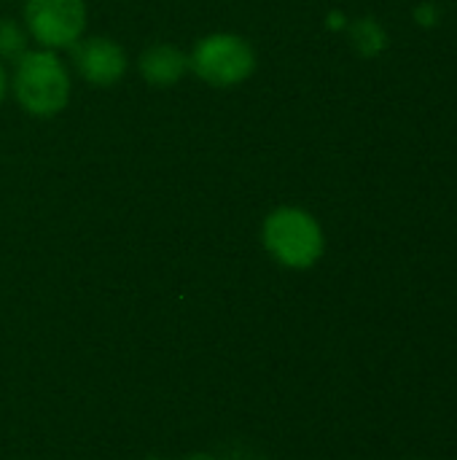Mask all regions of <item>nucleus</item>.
Segmentation results:
<instances>
[{"instance_id":"nucleus-1","label":"nucleus","mask_w":457,"mask_h":460,"mask_svg":"<svg viewBox=\"0 0 457 460\" xmlns=\"http://www.w3.org/2000/svg\"><path fill=\"white\" fill-rule=\"evenodd\" d=\"M11 89L30 116L48 119L62 113L70 102V73L57 51L27 49L16 59Z\"/></svg>"},{"instance_id":"nucleus-2","label":"nucleus","mask_w":457,"mask_h":460,"mask_svg":"<svg viewBox=\"0 0 457 460\" xmlns=\"http://www.w3.org/2000/svg\"><path fill=\"white\" fill-rule=\"evenodd\" d=\"M261 243L267 253L288 270H310L326 251L323 226L304 208H275L261 226Z\"/></svg>"},{"instance_id":"nucleus-3","label":"nucleus","mask_w":457,"mask_h":460,"mask_svg":"<svg viewBox=\"0 0 457 460\" xmlns=\"http://www.w3.org/2000/svg\"><path fill=\"white\" fill-rule=\"evenodd\" d=\"M189 70L215 89H232L248 81L256 70L253 46L234 32H213L197 40L189 54Z\"/></svg>"},{"instance_id":"nucleus-4","label":"nucleus","mask_w":457,"mask_h":460,"mask_svg":"<svg viewBox=\"0 0 457 460\" xmlns=\"http://www.w3.org/2000/svg\"><path fill=\"white\" fill-rule=\"evenodd\" d=\"M24 30L40 49H73L86 30V0H24Z\"/></svg>"},{"instance_id":"nucleus-5","label":"nucleus","mask_w":457,"mask_h":460,"mask_svg":"<svg viewBox=\"0 0 457 460\" xmlns=\"http://www.w3.org/2000/svg\"><path fill=\"white\" fill-rule=\"evenodd\" d=\"M73 65L86 84L105 89L124 78L129 59L116 40L94 35V38H81L73 46Z\"/></svg>"},{"instance_id":"nucleus-6","label":"nucleus","mask_w":457,"mask_h":460,"mask_svg":"<svg viewBox=\"0 0 457 460\" xmlns=\"http://www.w3.org/2000/svg\"><path fill=\"white\" fill-rule=\"evenodd\" d=\"M137 67H140V75L145 78V84H151L156 89H167L186 75L189 54H183L180 49H175L170 43H156L140 54Z\"/></svg>"},{"instance_id":"nucleus-7","label":"nucleus","mask_w":457,"mask_h":460,"mask_svg":"<svg viewBox=\"0 0 457 460\" xmlns=\"http://www.w3.org/2000/svg\"><path fill=\"white\" fill-rule=\"evenodd\" d=\"M27 51V30L13 19H0V59H19Z\"/></svg>"},{"instance_id":"nucleus-8","label":"nucleus","mask_w":457,"mask_h":460,"mask_svg":"<svg viewBox=\"0 0 457 460\" xmlns=\"http://www.w3.org/2000/svg\"><path fill=\"white\" fill-rule=\"evenodd\" d=\"M5 92H8V75H5V67H3V62H0V105H3V100H5Z\"/></svg>"}]
</instances>
